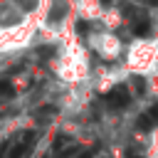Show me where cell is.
<instances>
[{
  "label": "cell",
  "instance_id": "7a4b0ae2",
  "mask_svg": "<svg viewBox=\"0 0 158 158\" xmlns=\"http://www.w3.org/2000/svg\"><path fill=\"white\" fill-rule=\"evenodd\" d=\"M121 69L126 77H158V37H133L123 49Z\"/></svg>",
  "mask_w": 158,
  "mask_h": 158
},
{
  "label": "cell",
  "instance_id": "3957f363",
  "mask_svg": "<svg viewBox=\"0 0 158 158\" xmlns=\"http://www.w3.org/2000/svg\"><path fill=\"white\" fill-rule=\"evenodd\" d=\"M37 35H40V32H37V22H35L32 12H27L20 22L2 25V27H0V59L25 52Z\"/></svg>",
  "mask_w": 158,
  "mask_h": 158
},
{
  "label": "cell",
  "instance_id": "277c9868",
  "mask_svg": "<svg viewBox=\"0 0 158 158\" xmlns=\"http://www.w3.org/2000/svg\"><path fill=\"white\" fill-rule=\"evenodd\" d=\"M86 52L96 54L106 67H114V64H121V57H123V40L116 35V32H106V30H91L86 35Z\"/></svg>",
  "mask_w": 158,
  "mask_h": 158
},
{
  "label": "cell",
  "instance_id": "5b68a950",
  "mask_svg": "<svg viewBox=\"0 0 158 158\" xmlns=\"http://www.w3.org/2000/svg\"><path fill=\"white\" fill-rule=\"evenodd\" d=\"M106 5L101 0H74V17L84 20V22H101Z\"/></svg>",
  "mask_w": 158,
  "mask_h": 158
},
{
  "label": "cell",
  "instance_id": "8992f818",
  "mask_svg": "<svg viewBox=\"0 0 158 158\" xmlns=\"http://www.w3.org/2000/svg\"><path fill=\"white\" fill-rule=\"evenodd\" d=\"M146 158H158V126H156V128H151V133H148Z\"/></svg>",
  "mask_w": 158,
  "mask_h": 158
},
{
  "label": "cell",
  "instance_id": "6da1fadb",
  "mask_svg": "<svg viewBox=\"0 0 158 158\" xmlns=\"http://www.w3.org/2000/svg\"><path fill=\"white\" fill-rule=\"evenodd\" d=\"M54 77L64 84H69L72 89L81 86V84H89V77H91V62H89V52L86 47L72 35L67 40L59 42V52L54 57Z\"/></svg>",
  "mask_w": 158,
  "mask_h": 158
}]
</instances>
